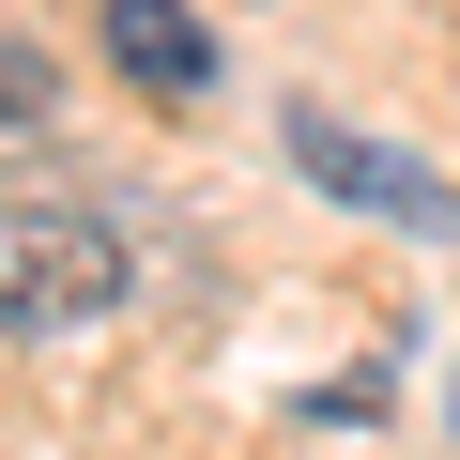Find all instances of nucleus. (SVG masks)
<instances>
[{
    "label": "nucleus",
    "instance_id": "nucleus-1",
    "mask_svg": "<svg viewBox=\"0 0 460 460\" xmlns=\"http://www.w3.org/2000/svg\"><path fill=\"white\" fill-rule=\"evenodd\" d=\"M138 292V246L108 215H62V199H0V338H77Z\"/></svg>",
    "mask_w": 460,
    "mask_h": 460
},
{
    "label": "nucleus",
    "instance_id": "nucleus-2",
    "mask_svg": "<svg viewBox=\"0 0 460 460\" xmlns=\"http://www.w3.org/2000/svg\"><path fill=\"white\" fill-rule=\"evenodd\" d=\"M292 169L323 184V199H353V215H384L399 246H460V184L429 169V154H399V138H368L353 108H323V93H292Z\"/></svg>",
    "mask_w": 460,
    "mask_h": 460
},
{
    "label": "nucleus",
    "instance_id": "nucleus-3",
    "mask_svg": "<svg viewBox=\"0 0 460 460\" xmlns=\"http://www.w3.org/2000/svg\"><path fill=\"white\" fill-rule=\"evenodd\" d=\"M108 62H123L138 93H169V108L215 93V31L184 16V0H108Z\"/></svg>",
    "mask_w": 460,
    "mask_h": 460
},
{
    "label": "nucleus",
    "instance_id": "nucleus-4",
    "mask_svg": "<svg viewBox=\"0 0 460 460\" xmlns=\"http://www.w3.org/2000/svg\"><path fill=\"white\" fill-rule=\"evenodd\" d=\"M47 123H62V62L31 31H0V138H47Z\"/></svg>",
    "mask_w": 460,
    "mask_h": 460
}]
</instances>
